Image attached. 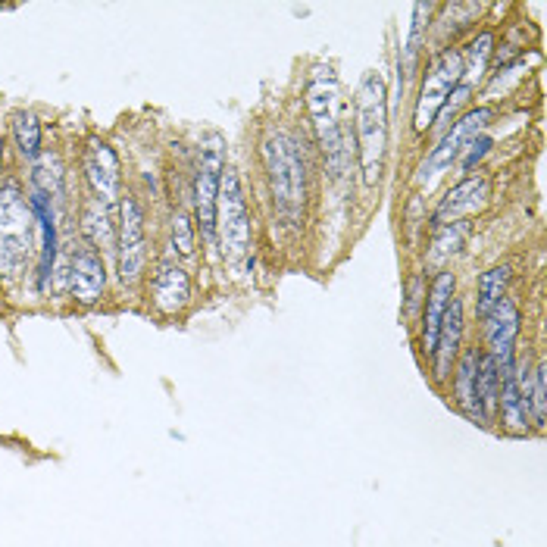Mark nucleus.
<instances>
[{
    "label": "nucleus",
    "mask_w": 547,
    "mask_h": 547,
    "mask_svg": "<svg viewBox=\"0 0 547 547\" xmlns=\"http://www.w3.org/2000/svg\"><path fill=\"white\" fill-rule=\"evenodd\" d=\"M263 163L269 172V191H272V204H276L279 219L288 229H297L307 204V163H304L301 141L291 132L269 135L263 144Z\"/></svg>",
    "instance_id": "nucleus-1"
},
{
    "label": "nucleus",
    "mask_w": 547,
    "mask_h": 547,
    "mask_svg": "<svg viewBox=\"0 0 547 547\" xmlns=\"http://www.w3.org/2000/svg\"><path fill=\"white\" fill-rule=\"evenodd\" d=\"M307 110H310L322 154H326L329 172L335 179H341L347 160H351V147H347L351 144V135H347L341 122V91H338L335 72L329 66L313 69V76L307 82Z\"/></svg>",
    "instance_id": "nucleus-2"
},
{
    "label": "nucleus",
    "mask_w": 547,
    "mask_h": 547,
    "mask_svg": "<svg viewBox=\"0 0 547 547\" xmlns=\"http://www.w3.org/2000/svg\"><path fill=\"white\" fill-rule=\"evenodd\" d=\"M385 79L382 72H366L357 88V151H360V172L366 185H376L382 176L385 160V138H388V107H385Z\"/></svg>",
    "instance_id": "nucleus-3"
},
{
    "label": "nucleus",
    "mask_w": 547,
    "mask_h": 547,
    "mask_svg": "<svg viewBox=\"0 0 547 547\" xmlns=\"http://www.w3.org/2000/svg\"><path fill=\"white\" fill-rule=\"evenodd\" d=\"M35 235L32 204L16 185L0 188V272H19Z\"/></svg>",
    "instance_id": "nucleus-4"
},
{
    "label": "nucleus",
    "mask_w": 547,
    "mask_h": 547,
    "mask_svg": "<svg viewBox=\"0 0 547 547\" xmlns=\"http://www.w3.org/2000/svg\"><path fill=\"white\" fill-rule=\"evenodd\" d=\"M216 232L222 238V254L229 263H241L251 251V216H247L244 191L238 172L226 169L219 185V210H216Z\"/></svg>",
    "instance_id": "nucleus-5"
},
{
    "label": "nucleus",
    "mask_w": 547,
    "mask_h": 547,
    "mask_svg": "<svg viewBox=\"0 0 547 547\" xmlns=\"http://www.w3.org/2000/svg\"><path fill=\"white\" fill-rule=\"evenodd\" d=\"M226 147L219 135H210L201 147V166L194 176V219L201 226V235L207 244L216 241V210H219V185L222 169H226Z\"/></svg>",
    "instance_id": "nucleus-6"
},
{
    "label": "nucleus",
    "mask_w": 547,
    "mask_h": 547,
    "mask_svg": "<svg viewBox=\"0 0 547 547\" xmlns=\"http://www.w3.org/2000/svg\"><path fill=\"white\" fill-rule=\"evenodd\" d=\"M463 82V54L460 51H441L429 69H426V79H422L419 88V101H416V116H413V129L416 132H426L435 116L441 113L444 101L454 94V88Z\"/></svg>",
    "instance_id": "nucleus-7"
},
{
    "label": "nucleus",
    "mask_w": 547,
    "mask_h": 547,
    "mask_svg": "<svg viewBox=\"0 0 547 547\" xmlns=\"http://www.w3.org/2000/svg\"><path fill=\"white\" fill-rule=\"evenodd\" d=\"M147 260V238H144V210L129 194L119 204V241H116V266L119 279L126 285H135L144 272Z\"/></svg>",
    "instance_id": "nucleus-8"
},
{
    "label": "nucleus",
    "mask_w": 547,
    "mask_h": 547,
    "mask_svg": "<svg viewBox=\"0 0 547 547\" xmlns=\"http://www.w3.org/2000/svg\"><path fill=\"white\" fill-rule=\"evenodd\" d=\"M488 119H491V107H476V110H469L460 122H451V132H447V135L438 141V147H432V154H429L426 160H422L416 182H419V185H422V182H429V179L441 176V172H444L447 166H451L454 160H460L463 147L488 126Z\"/></svg>",
    "instance_id": "nucleus-9"
},
{
    "label": "nucleus",
    "mask_w": 547,
    "mask_h": 547,
    "mask_svg": "<svg viewBox=\"0 0 547 547\" xmlns=\"http://www.w3.org/2000/svg\"><path fill=\"white\" fill-rule=\"evenodd\" d=\"M69 288L72 297L79 304L91 307L101 301V294L107 288V269L101 254L94 251L88 241H82L79 247H72V260H69Z\"/></svg>",
    "instance_id": "nucleus-10"
},
{
    "label": "nucleus",
    "mask_w": 547,
    "mask_h": 547,
    "mask_svg": "<svg viewBox=\"0 0 547 547\" xmlns=\"http://www.w3.org/2000/svg\"><path fill=\"white\" fill-rule=\"evenodd\" d=\"M485 344L488 354L504 366L516 363V338H519V310L510 297H504L485 319Z\"/></svg>",
    "instance_id": "nucleus-11"
},
{
    "label": "nucleus",
    "mask_w": 547,
    "mask_h": 547,
    "mask_svg": "<svg viewBox=\"0 0 547 547\" xmlns=\"http://www.w3.org/2000/svg\"><path fill=\"white\" fill-rule=\"evenodd\" d=\"M85 176L97 194L101 204H116L119 201V188H122V176H119V160L113 154V147L104 144L101 138H91L88 141V151H85Z\"/></svg>",
    "instance_id": "nucleus-12"
},
{
    "label": "nucleus",
    "mask_w": 547,
    "mask_h": 547,
    "mask_svg": "<svg viewBox=\"0 0 547 547\" xmlns=\"http://www.w3.org/2000/svg\"><path fill=\"white\" fill-rule=\"evenodd\" d=\"M485 201H488V182L466 176L441 197L438 210L432 213V226L441 229V226H451V222H463L466 216L479 213L485 207Z\"/></svg>",
    "instance_id": "nucleus-13"
},
{
    "label": "nucleus",
    "mask_w": 547,
    "mask_h": 547,
    "mask_svg": "<svg viewBox=\"0 0 547 547\" xmlns=\"http://www.w3.org/2000/svg\"><path fill=\"white\" fill-rule=\"evenodd\" d=\"M460 341H463V301L447 304L444 319H441V329H438V341H435V351H432V372H435V382L444 385L447 376L454 372V360L460 354Z\"/></svg>",
    "instance_id": "nucleus-14"
},
{
    "label": "nucleus",
    "mask_w": 547,
    "mask_h": 547,
    "mask_svg": "<svg viewBox=\"0 0 547 547\" xmlns=\"http://www.w3.org/2000/svg\"><path fill=\"white\" fill-rule=\"evenodd\" d=\"M497 413L501 426L513 438H526L532 432V407L516 385V363L501 369V394H497Z\"/></svg>",
    "instance_id": "nucleus-15"
},
{
    "label": "nucleus",
    "mask_w": 547,
    "mask_h": 547,
    "mask_svg": "<svg viewBox=\"0 0 547 547\" xmlns=\"http://www.w3.org/2000/svg\"><path fill=\"white\" fill-rule=\"evenodd\" d=\"M151 294H154V307L166 316H176L179 310L188 307L191 301V279L179 263H157L154 279H151Z\"/></svg>",
    "instance_id": "nucleus-16"
},
{
    "label": "nucleus",
    "mask_w": 547,
    "mask_h": 547,
    "mask_svg": "<svg viewBox=\"0 0 547 547\" xmlns=\"http://www.w3.org/2000/svg\"><path fill=\"white\" fill-rule=\"evenodd\" d=\"M454 288H457V279L451 269H441L435 282H432V291H429V301H426V322H422V351L432 357L435 351V341H438V329H441V319H444V310L447 304L454 301Z\"/></svg>",
    "instance_id": "nucleus-17"
},
{
    "label": "nucleus",
    "mask_w": 547,
    "mask_h": 547,
    "mask_svg": "<svg viewBox=\"0 0 547 547\" xmlns=\"http://www.w3.org/2000/svg\"><path fill=\"white\" fill-rule=\"evenodd\" d=\"M479 347H466L457 369H454V407L472 419L479 422V426H485V419L479 413V404H476V369H479Z\"/></svg>",
    "instance_id": "nucleus-18"
},
{
    "label": "nucleus",
    "mask_w": 547,
    "mask_h": 547,
    "mask_svg": "<svg viewBox=\"0 0 547 547\" xmlns=\"http://www.w3.org/2000/svg\"><path fill=\"white\" fill-rule=\"evenodd\" d=\"M497 394H501V363H497L488 351H482L479 369H476V404L485 419V429L494 426V419H497Z\"/></svg>",
    "instance_id": "nucleus-19"
},
{
    "label": "nucleus",
    "mask_w": 547,
    "mask_h": 547,
    "mask_svg": "<svg viewBox=\"0 0 547 547\" xmlns=\"http://www.w3.org/2000/svg\"><path fill=\"white\" fill-rule=\"evenodd\" d=\"M82 235H85V241L94 247H101V251H113L116 247V232H113V222H110V210H107V204H101L94 197V201H88L85 204V210H82Z\"/></svg>",
    "instance_id": "nucleus-20"
},
{
    "label": "nucleus",
    "mask_w": 547,
    "mask_h": 547,
    "mask_svg": "<svg viewBox=\"0 0 547 547\" xmlns=\"http://www.w3.org/2000/svg\"><path fill=\"white\" fill-rule=\"evenodd\" d=\"M507 285H510V266H491L488 272H482L479 279V294H476V313L479 319H485L497 304L507 297Z\"/></svg>",
    "instance_id": "nucleus-21"
},
{
    "label": "nucleus",
    "mask_w": 547,
    "mask_h": 547,
    "mask_svg": "<svg viewBox=\"0 0 547 547\" xmlns=\"http://www.w3.org/2000/svg\"><path fill=\"white\" fill-rule=\"evenodd\" d=\"M469 238V222H451V226H441L435 229V238H432V251H429V266H444L447 257L460 254V247L466 244Z\"/></svg>",
    "instance_id": "nucleus-22"
},
{
    "label": "nucleus",
    "mask_w": 547,
    "mask_h": 547,
    "mask_svg": "<svg viewBox=\"0 0 547 547\" xmlns=\"http://www.w3.org/2000/svg\"><path fill=\"white\" fill-rule=\"evenodd\" d=\"M13 138H16L19 154L35 163L41 154V122L32 110H19L13 116Z\"/></svg>",
    "instance_id": "nucleus-23"
},
{
    "label": "nucleus",
    "mask_w": 547,
    "mask_h": 547,
    "mask_svg": "<svg viewBox=\"0 0 547 547\" xmlns=\"http://www.w3.org/2000/svg\"><path fill=\"white\" fill-rule=\"evenodd\" d=\"M491 44H494V35L491 32H482L476 41H472L466 47V54H463V85H476L482 76H485V63L491 57Z\"/></svg>",
    "instance_id": "nucleus-24"
},
{
    "label": "nucleus",
    "mask_w": 547,
    "mask_h": 547,
    "mask_svg": "<svg viewBox=\"0 0 547 547\" xmlns=\"http://www.w3.org/2000/svg\"><path fill=\"white\" fill-rule=\"evenodd\" d=\"M35 191L47 194V197H57L63 191V166H60V157L57 154H41L35 160Z\"/></svg>",
    "instance_id": "nucleus-25"
},
{
    "label": "nucleus",
    "mask_w": 547,
    "mask_h": 547,
    "mask_svg": "<svg viewBox=\"0 0 547 547\" xmlns=\"http://www.w3.org/2000/svg\"><path fill=\"white\" fill-rule=\"evenodd\" d=\"M529 407H532V426L544 429V422H547V366H544V360L532 369Z\"/></svg>",
    "instance_id": "nucleus-26"
},
{
    "label": "nucleus",
    "mask_w": 547,
    "mask_h": 547,
    "mask_svg": "<svg viewBox=\"0 0 547 547\" xmlns=\"http://www.w3.org/2000/svg\"><path fill=\"white\" fill-rule=\"evenodd\" d=\"M435 13V4H416L413 7V29H410V38H407V66H413L419 47H422V38H426V29H429V19Z\"/></svg>",
    "instance_id": "nucleus-27"
},
{
    "label": "nucleus",
    "mask_w": 547,
    "mask_h": 547,
    "mask_svg": "<svg viewBox=\"0 0 547 547\" xmlns=\"http://www.w3.org/2000/svg\"><path fill=\"white\" fill-rule=\"evenodd\" d=\"M172 251H179L182 257L194 254V226H191L188 213L172 216Z\"/></svg>",
    "instance_id": "nucleus-28"
},
{
    "label": "nucleus",
    "mask_w": 547,
    "mask_h": 547,
    "mask_svg": "<svg viewBox=\"0 0 547 547\" xmlns=\"http://www.w3.org/2000/svg\"><path fill=\"white\" fill-rule=\"evenodd\" d=\"M488 151H491V138H488V135H476V138H472V141L463 147V154H466L463 163H460L463 172H472V166H476Z\"/></svg>",
    "instance_id": "nucleus-29"
},
{
    "label": "nucleus",
    "mask_w": 547,
    "mask_h": 547,
    "mask_svg": "<svg viewBox=\"0 0 547 547\" xmlns=\"http://www.w3.org/2000/svg\"><path fill=\"white\" fill-rule=\"evenodd\" d=\"M0 166H4V151H0Z\"/></svg>",
    "instance_id": "nucleus-30"
}]
</instances>
